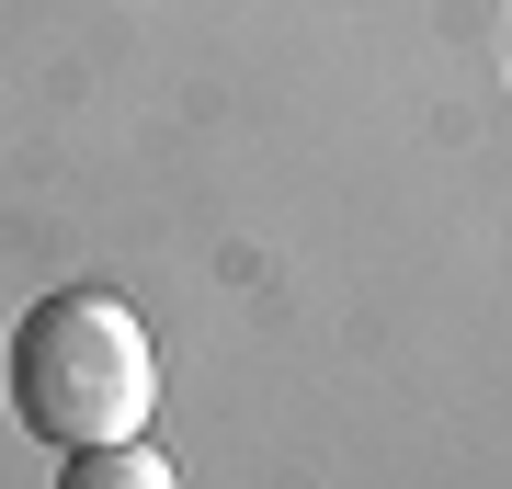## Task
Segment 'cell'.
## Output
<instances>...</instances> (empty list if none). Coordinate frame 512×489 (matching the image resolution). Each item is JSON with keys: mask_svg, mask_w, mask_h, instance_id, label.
Listing matches in <instances>:
<instances>
[{"mask_svg": "<svg viewBox=\"0 0 512 489\" xmlns=\"http://www.w3.org/2000/svg\"><path fill=\"white\" fill-rule=\"evenodd\" d=\"M57 489H183V478H171V455L148 433H114V444H80L57 467Z\"/></svg>", "mask_w": 512, "mask_h": 489, "instance_id": "2", "label": "cell"}, {"mask_svg": "<svg viewBox=\"0 0 512 489\" xmlns=\"http://www.w3.org/2000/svg\"><path fill=\"white\" fill-rule=\"evenodd\" d=\"M0 376H12V421L57 455L148 433V410H160V342L114 285H69L46 308H23Z\"/></svg>", "mask_w": 512, "mask_h": 489, "instance_id": "1", "label": "cell"}]
</instances>
